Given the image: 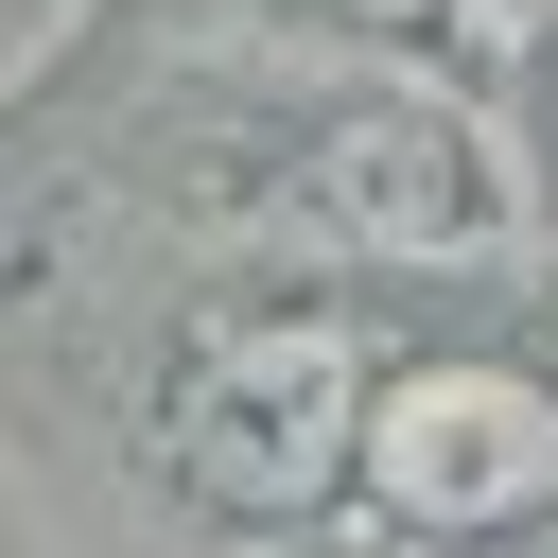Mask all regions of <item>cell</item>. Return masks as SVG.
I'll return each instance as SVG.
<instances>
[{
	"mask_svg": "<svg viewBox=\"0 0 558 558\" xmlns=\"http://www.w3.org/2000/svg\"><path fill=\"white\" fill-rule=\"evenodd\" d=\"M401 523L471 541V523H523L558 506V384L523 366H418V384H366V453H349Z\"/></svg>",
	"mask_w": 558,
	"mask_h": 558,
	"instance_id": "cell-2",
	"label": "cell"
},
{
	"mask_svg": "<svg viewBox=\"0 0 558 558\" xmlns=\"http://www.w3.org/2000/svg\"><path fill=\"white\" fill-rule=\"evenodd\" d=\"M349 17H418V0H349Z\"/></svg>",
	"mask_w": 558,
	"mask_h": 558,
	"instance_id": "cell-4",
	"label": "cell"
},
{
	"mask_svg": "<svg viewBox=\"0 0 558 558\" xmlns=\"http://www.w3.org/2000/svg\"><path fill=\"white\" fill-rule=\"evenodd\" d=\"M314 227L366 244V262H471V244H506V157H488L453 105L366 87V105H331V140H314Z\"/></svg>",
	"mask_w": 558,
	"mask_h": 558,
	"instance_id": "cell-3",
	"label": "cell"
},
{
	"mask_svg": "<svg viewBox=\"0 0 558 558\" xmlns=\"http://www.w3.org/2000/svg\"><path fill=\"white\" fill-rule=\"evenodd\" d=\"M349 453H366V366H349V331H314V314L192 331V366H174V488H192V506L296 523V506L349 488Z\"/></svg>",
	"mask_w": 558,
	"mask_h": 558,
	"instance_id": "cell-1",
	"label": "cell"
}]
</instances>
